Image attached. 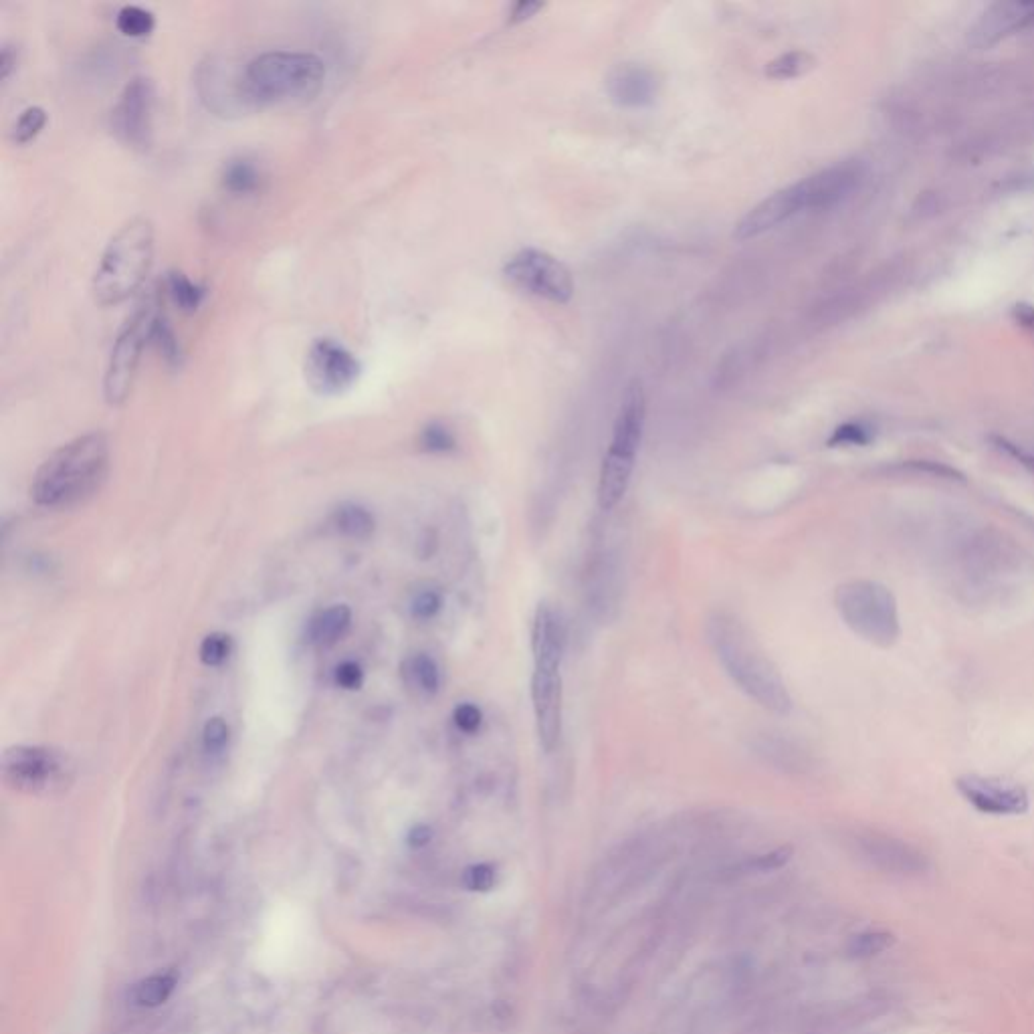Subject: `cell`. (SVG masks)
<instances>
[{
	"label": "cell",
	"instance_id": "6da1fadb",
	"mask_svg": "<svg viewBox=\"0 0 1034 1034\" xmlns=\"http://www.w3.org/2000/svg\"><path fill=\"white\" fill-rule=\"evenodd\" d=\"M705 635L721 667L750 699L776 715L792 711V697L778 667L738 616L723 610L713 612L707 618Z\"/></svg>",
	"mask_w": 1034,
	"mask_h": 1034
},
{
	"label": "cell",
	"instance_id": "7a4b0ae2",
	"mask_svg": "<svg viewBox=\"0 0 1034 1034\" xmlns=\"http://www.w3.org/2000/svg\"><path fill=\"white\" fill-rule=\"evenodd\" d=\"M863 176V164L857 160H847L824 168L788 188L770 194L760 204H756L736 225L734 237L738 241H748L776 229L800 213L831 209V206H837L859 188Z\"/></svg>",
	"mask_w": 1034,
	"mask_h": 1034
},
{
	"label": "cell",
	"instance_id": "3957f363",
	"mask_svg": "<svg viewBox=\"0 0 1034 1034\" xmlns=\"http://www.w3.org/2000/svg\"><path fill=\"white\" fill-rule=\"evenodd\" d=\"M108 469V437L97 431L81 435L43 461L33 479V499L51 509L75 507L101 487Z\"/></svg>",
	"mask_w": 1034,
	"mask_h": 1034
},
{
	"label": "cell",
	"instance_id": "277c9868",
	"mask_svg": "<svg viewBox=\"0 0 1034 1034\" xmlns=\"http://www.w3.org/2000/svg\"><path fill=\"white\" fill-rule=\"evenodd\" d=\"M326 79V65L314 53L267 51L253 57L239 77L245 103L277 106L312 99Z\"/></svg>",
	"mask_w": 1034,
	"mask_h": 1034
},
{
	"label": "cell",
	"instance_id": "5b68a950",
	"mask_svg": "<svg viewBox=\"0 0 1034 1034\" xmlns=\"http://www.w3.org/2000/svg\"><path fill=\"white\" fill-rule=\"evenodd\" d=\"M156 231L150 219L126 221L99 257L91 291L99 305H118L136 293L154 263Z\"/></svg>",
	"mask_w": 1034,
	"mask_h": 1034
},
{
	"label": "cell",
	"instance_id": "8992f818",
	"mask_svg": "<svg viewBox=\"0 0 1034 1034\" xmlns=\"http://www.w3.org/2000/svg\"><path fill=\"white\" fill-rule=\"evenodd\" d=\"M645 415L647 404L643 386L639 382H633L627 388L623 402H620L612 429V441L600 467L598 505L604 511L616 507L623 501L629 489L637 451L641 447L645 431Z\"/></svg>",
	"mask_w": 1034,
	"mask_h": 1034
},
{
	"label": "cell",
	"instance_id": "52a82bcc",
	"mask_svg": "<svg viewBox=\"0 0 1034 1034\" xmlns=\"http://www.w3.org/2000/svg\"><path fill=\"white\" fill-rule=\"evenodd\" d=\"M835 606L845 625L863 641L889 649L901 637L899 608L893 592L873 580H851L837 588Z\"/></svg>",
	"mask_w": 1034,
	"mask_h": 1034
},
{
	"label": "cell",
	"instance_id": "ba28073f",
	"mask_svg": "<svg viewBox=\"0 0 1034 1034\" xmlns=\"http://www.w3.org/2000/svg\"><path fill=\"white\" fill-rule=\"evenodd\" d=\"M3 780L9 788L23 794L59 796L75 780V762L63 750L15 746L3 754Z\"/></svg>",
	"mask_w": 1034,
	"mask_h": 1034
},
{
	"label": "cell",
	"instance_id": "9c48e42d",
	"mask_svg": "<svg viewBox=\"0 0 1034 1034\" xmlns=\"http://www.w3.org/2000/svg\"><path fill=\"white\" fill-rule=\"evenodd\" d=\"M156 314L158 309L152 303L140 305L120 330L108 358L106 374H103V396H106L108 404L120 406L128 400L138 374L142 350L150 344V326Z\"/></svg>",
	"mask_w": 1034,
	"mask_h": 1034
},
{
	"label": "cell",
	"instance_id": "30bf717a",
	"mask_svg": "<svg viewBox=\"0 0 1034 1034\" xmlns=\"http://www.w3.org/2000/svg\"><path fill=\"white\" fill-rule=\"evenodd\" d=\"M503 275L517 289L552 303H566L574 295L570 269L554 255L540 249H522L515 253L505 263Z\"/></svg>",
	"mask_w": 1034,
	"mask_h": 1034
},
{
	"label": "cell",
	"instance_id": "8fae6325",
	"mask_svg": "<svg viewBox=\"0 0 1034 1034\" xmlns=\"http://www.w3.org/2000/svg\"><path fill=\"white\" fill-rule=\"evenodd\" d=\"M156 87L148 77H134L118 97L112 110V132L116 138L136 150L152 144L154 132Z\"/></svg>",
	"mask_w": 1034,
	"mask_h": 1034
},
{
	"label": "cell",
	"instance_id": "7c38bea8",
	"mask_svg": "<svg viewBox=\"0 0 1034 1034\" xmlns=\"http://www.w3.org/2000/svg\"><path fill=\"white\" fill-rule=\"evenodd\" d=\"M362 374V364L344 344L332 338H320L307 350L305 380L324 396H336L350 390Z\"/></svg>",
	"mask_w": 1034,
	"mask_h": 1034
},
{
	"label": "cell",
	"instance_id": "4fadbf2b",
	"mask_svg": "<svg viewBox=\"0 0 1034 1034\" xmlns=\"http://www.w3.org/2000/svg\"><path fill=\"white\" fill-rule=\"evenodd\" d=\"M849 849L869 867L899 875L917 877L929 871V859L917 847L875 831H859L849 835Z\"/></svg>",
	"mask_w": 1034,
	"mask_h": 1034
},
{
	"label": "cell",
	"instance_id": "5bb4252c",
	"mask_svg": "<svg viewBox=\"0 0 1034 1034\" xmlns=\"http://www.w3.org/2000/svg\"><path fill=\"white\" fill-rule=\"evenodd\" d=\"M956 788L970 806L990 816H1018L1030 806L1026 788L1004 778L964 774L956 780Z\"/></svg>",
	"mask_w": 1034,
	"mask_h": 1034
},
{
	"label": "cell",
	"instance_id": "9a60e30c",
	"mask_svg": "<svg viewBox=\"0 0 1034 1034\" xmlns=\"http://www.w3.org/2000/svg\"><path fill=\"white\" fill-rule=\"evenodd\" d=\"M532 701L540 744L546 752H554L562 738V677L560 671L534 669Z\"/></svg>",
	"mask_w": 1034,
	"mask_h": 1034
},
{
	"label": "cell",
	"instance_id": "2e32d148",
	"mask_svg": "<svg viewBox=\"0 0 1034 1034\" xmlns=\"http://www.w3.org/2000/svg\"><path fill=\"white\" fill-rule=\"evenodd\" d=\"M885 1010L887 998L883 996H867L853 1002H843L814 1014L808 1020L804 1034H843L867 1024L869 1020H875Z\"/></svg>",
	"mask_w": 1034,
	"mask_h": 1034
},
{
	"label": "cell",
	"instance_id": "e0dca14e",
	"mask_svg": "<svg viewBox=\"0 0 1034 1034\" xmlns=\"http://www.w3.org/2000/svg\"><path fill=\"white\" fill-rule=\"evenodd\" d=\"M610 99L620 108H647L655 101L659 83L651 69L643 65H620L606 81Z\"/></svg>",
	"mask_w": 1034,
	"mask_h": 1034
},
{
	"label": "cell",
	"instance_id": "ac0fdd59",
	"mask_svg": "<svg viewBox=\"0 0 1034 1034\" xmlns=\"http://www.w3.org/2000/svg\"><path fill=\"white\" fill-rule=\"evenodd\" d=\"M534 665L540 671H560L564 655V625L550 604H540L532 627Z\"/></svg>",
	"mask_w": 1034,
	"mask_h": 1034
},
{
	"label": "cell",
	"instance_id": "d6986e66",
	"mask_svg": "<svg viewBox=\"0 0 1034 1034\" xmlns=\"http://www.w3.org/2000/svg\"><path fill=\"white\" fill-rule=\"evenodd\" d=\"M1034 19V3H998L992 5L976 23L970 37L976 45H988L1000 37L1020 29Z\"/></svg>",
	"mask_w": 1034,
	"mask_h": 1034
},
{
	"label": "cell",
	"instance_id": "ffe728a7",
	"mask_svg": "<svg viewBox=\"0 0 1034 1034\" xmlns=\"http://www.w3.org/2000/svg\"><path fill=\"white\" fill-rule=\"evenodd\" d=\"M352 623V610L346 604H336L318 614L307 629V641L320 645V647H332L336 645L350 629Z\"/></svg>",
	"mask_w": 1034,
	"mask_h": 1034
},
{
	"label": "cell",
	"instance_id": "44dd1931",
	"mask_svg": "<svg viewBox=\"0 0 1034 1034\" xmlns=\"http://www.w3.org/2000/svg\"><path fill=\"white\" fill-rule=\"evenodd\" d=\"M221 182L223 188L233 196H251L263 186V172L255 160L233 158L225 164Z\"/></svg>",
	"mask_w": 1034,
	"mask_h": 1034
},
{
	"label": "cell",
	"instance_id": "7402d4cb",
	"mask_svg": "<svg viewBox=\"0 0 1034 1034\" xmlns=\"http://www.w3.org/2000/svg\"><path fill=\"white\" fill-rule=\"evenodd\" d=\"M336 530L350 540H368L374 534V515L356 503H344L334 513Z\"/></svg>",
	"mask_w": 1034,
	"mask_h": 1034
},
{
	"label": "cell",
	"instance_id": "603a6c76",
	"mask_svg": "<svg viewBox=\"0 0 1034 1034\" xmlns=\"http://www.w3.org/2000/svg\"><path fill=\"white\" fill-rule=\"evenodd\" d=\"M404 675L410 687H415L423 695H435L441 687V671L433 657L419 653L410 657L404 665Z\"/></svg>",
	"mask_w": 1034,
	"mask_h": 1034
},
{
	"label": "cell",
	"instance_id": "cb8c5ba5",
	"mask_svg": "<svg viewBox=\"0 0 1034 1034\" xmlns=\"http://www.w3.org/2000/svg\"><path fill=\"white\" fill-rule=\"evenodd\" d=\"M166 287H168L172 301L176 303V307L182 309L184 314H194L206 297V287L192 281L188 275H184L180 271L168 273Z\"/></svg>",
	"mask_w": 1034,
	"mask_h": 1034
},
{
	"label": "cell",
	"instance_id": "d4e9b609",
	"mask_svg": "<svg viewBox=\"0 0 1034 1034\" xmlns=\"http://www.w3.org/2000/svg\"><path fill=\"white\" fill-rule=\"evenodd\" d=\"M116 27L122 35L130 37V39H144L154 31L156 19L144 7L126 5L116 15Z\"/></svg>",
	"mask_w": 1034,
	"mask_h": 1034
},
{
	"label": "cell",
	"instance_id": "484cf974",
	"mask_svg": "<svg viewBox=\"0 0 1034 1034\" xmlns=\"http://www.w3.org/2000/svg\"><path fill=\"white\" fill-rule=\"evenodd\" d=\"M893 944H895V936L891 932H881V929H875V932H863L849 940L847 956L855 958V960H867V958L883 954Z\"/></svg>",
	"mask_w": 1034,
	"mask_h": 1034
},
{
	"label": "cell",
	"instance_id": "4316f807",
	"mask_svg": "<svg viewBox=\"0 0 1034 1034\" xmlns=\"http://www.w3.org/2000/svg\"><path fill=\"white\" fill-rule=\"evenodd\" d=\"M814 67L812 55L806 51H790L770 61L766 67V75L772 79H796L808 73Z\"/></svg>",
	"mask_w": 1034,
	"mask_h": 1034
},
{
	"label": "cell",
	"instance_id": "83f0119b",
	"mask_svg": "<svg viewBox=\"0 0 1034 1034\" xmlns=\"http://www.w3.org/2000/svg\"><path fill=\"white\" fill-rule=\"evenodd\" d=\"M150 344L162 354V358L170 364V366H178L180 364V358H182V352H180V344L176 340V334L174 330L170 328L168 320L160 314H156V318L152 320V326H150Z\"/></svg>",
	"mask_w": 1034,
	"mask_h": 1034
},
{
	"label": "cell",
	"instance_id": "f1b7e54d",
	"mask_svg": "<svg viewBox=\"0 0 1034 1034\" xmlns=\"http://www.w3.org/2000/svg\"><path fill=\"white\" fill-rule=\"evenodd\" d=\"M176 986V978L172 974H158L142 980L134 988V1000L140 1006H158L168 1000Z\"/></svg>",
	"mask_w": 1034,
	"mask_h": 1034
},
{
	"label": "cell",
	"instance_id": "f546056e",
	"mask_svg": "<svg viewBox=\"0 0 1034 1034\" xmlns=\"http://www.w3.org/2000/svg\"><path fill=\"white\" fill-rule=\"evenodd\" d=\"M45 126H47V112L41 106H31L19 116V120L13 128V140L21 146L29 144L43 132Z\"/></svg>",
	"mask_w": 1034,
	"mask_h": 1034
},
{
	"label": "cell",
	"instance_id": "4dcf8cb0",
	"mask_svg": "<svg viewBox=\"0 0 1034 1034\" xmlns=\"http://www.w3.org/2000/svg\"><path fill=\"white\" fill-rule=\"evenodd\" d=\"M792 847H778L770 853H764V855H758V857H752L750 861H744L740 865L734 867V871H738V875H746V873H768V871H778L782 869L790 859H792Z\"/></svg>",
	"mask_w": 1034,
	"mask_h": 1034
},
{
	"label": "cell",
	"instance_id": "1f68e13d",
	"mask_svg": "<svg viewBox=\"0 0 1034 1034\" xmlns=\"http://www.w3.org/2000/svg\"><path fill=\"white\" fill-rule=\"evenodd\" d=\"M231 651H233L231 637L223 635V633H213V635H209L200 643L198 655H200V661L204 665L219 667V665H223L231 657Z\"/></svg>",
	"mask_w": 1034,
	"mask_h": 1034
},
{
	"label": "cell",
	"instance_id": "d6a6232c",
	"mask_svg": "<svg viewBox=\"0 0 1034 1034\" xmlns=\"http://www.w3.org/2000/svg\"><path fill=\"white\" fill-rule=\"evenodd\" d=\"M421 447L429 453H449L457 447V439L447 425L431 423L421 433Z\"/></svg>",
	"mask_w": 1034,
	"mask_h": 1034
},
{
	"label": "cell",
	"instance_id": "836d02e7",
	"mask_svg": "<svg viewBox=\"0 0 1034 1034\" xmlns=\"http://www.w3.org/2000/svg\"><path fill=\"white\" fill-rule=\"evenodd\" d=\"M229 738H231V730H229V723L223 717H213L206 721V726L202 730V744H204L206 752L209 754L223 752L229 744Z\"/></svg>",
	"mask_w": 1034,
	"mask_h": 1034
},
{
	"label": "cell",
	"instance_id": "e575fe53",
	"mask_svg": "<svg viewBox=\"0 0 1034 1034\" xmlns=\"http://www.w3.org/2000/svg\"><path fill=\"white\" fill-rule=\"evenodd\" d=\"M497 883V869L491 863H477L465 869L463 885L475 893H487Z\"/></svg>",
	"mask_w": 1034,
	"mask_h": 1034
},
{
	"label": "cell",
	"instance_id": "d590c367",
	"mask_svg": "<svg viewBox=\"0 0 1034 1034\" xmlns=\"http://www.w3.org/2000/svg\"><path fill=\"white\" fill-rule=\"evenodd\" d=\"M443 608V596L439 590H423L415 596L410 604L412 616L419 620H431L435 618Z\"/></svg>",
	"mask_w": 1034,
	"mask_h": 1034
},
{
	"label": "cell",
	"instance_id": "8d00e7d4",
	"mask_svg": "<svg viewBox=\"0 0 1034 1034\" xmlns=\"http://www.w3.org/2000/svg\"><path fill=\"white\" fill-rule=\"evenodd\" d=\"M453 721L459 732L467 734V736H473L479 732L481 723H483V713L477 705L473 703H461L455 707L453 711Z\"/></svg>",
	"mask_w": 1034,
	"mask_h": 1034
},
{
	"label": "cell",
	"instance_id": "74e56055",
	"mask_svg": "<svg viewBox=\"0 0 1034 1034\" xmlns=\"http://www.w3.org/2000/svg\"><path fill=\"white\" fill-rule=\"evenodd\" d=\"M871 441V431L861 423H847L835 431L829 445L831 447H847V445H867Z\"/></svg>",
	"mask_w": 1034,
	"mask_h": 1034
},
{
	"label": "cell",
	"instance_id": "f35d334b",
	"mask_svg": "<svg viewBox=\"0 0 1034 1034\" xmlns=\"http://www.w3.org/2000/svg\"><path fill=\"white\" fill-rule=\"evenodd\" d=\"M364 681V673L360 669L358 663L354 661H344L338 665L336 669V683L342 687V689H348V691H354V689H360Z\"/></svg>",
	"mask_w": 1034,
	"mask_h": 1034
},
{
	"label": "cell",
	"instance_id": "ab89813d",
	"mask_svg": "<svg viewBox=\"0 0 1034 1034\" xmlns=\"http://www.w3.org/2000/svg\"><path fill=\"white\" fill-rule=\"evenodd\" d=\"M544 9L542 3H532V0H522V3H517L509 15V23L513 25H520L524 21H530L532 17H536V13H540Z\"/></svg>",
	"mask_w": 1034,
	"mask_h": 1034
},
{
	"label": "cell",
	"instance_id": "60d3db41",
	"mask_svg": "<svg viewBox=\"0 0 1034 1034\" xmlns=\"http://www.w3.org/2000/svg\"><path fill=\"white\" fill-rule=\"evenodd\" d=\"M17 65V51L11 45H3L0 49V79H9Z\"/></svg>",
	"mask_w": 1034,
	"mask_h": 1034
},
{
	"label": "cell",
	"instance_id": "b9f144b4",
	"mask_svg": "<svg viewBox=\"0 0 1034 1034\" xmlns=\"http://www.w3.org/2000/svg\"><path fill=\"white\" fill-rule=\"evenodd\" d=\"M431 839H433V831H431V826H427V824H419V826H415V829L408 833V845L415 847V849L429 845Z\"/></svg>",
	"mask_w": 1034,
	"mask_h": 1034
}]
</instances>
